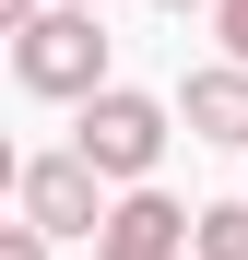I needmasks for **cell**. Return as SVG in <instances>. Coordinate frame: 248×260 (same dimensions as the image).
<instances>
[{"mask_svg":"<svg viewBox=\"0 0 248 260\" xmlns=\"http://www.w3.org/2000/svg\"><path fill=\"white\" fill-rule=\"evenodd\" d=\"M48 248H59V237L36 225V213H24V225H0V260H48Z\"/></svg>","mask_w":248,"mask_h":260,"instance_id":"52a82bcc","label":"cell"},{"mask_svg":"<svg viewBox=\"0 0 248 260\" xmlns=\"http://www.w3.org/2000/svg\"><path fill=\"white\" fill-rule=\"evenodd\" d=\"M189 260H248V201H201V237Z\"/></svg>","mask_w":248,"mask_h":260,"instance_id":"8992f818","label":"cell"},{"mask_svg":"<svg viewBox=\"0 0 248 260\" xmlns=\"http://www.w3.org/2000/svg\"><path fill=\"white\" fill-rule=\"evenodd\" d=\"M71 142L95 154L118 189H130V178H154V166H165L178 107H165V95H142V83H95V95H83V118H71Z\"/></svg>","mask_w":248,"mask_h":260,"instance_id":"7a4b0ae2","label":"cell"},{"mask_svg":"<svg viewBox=\"0 0 248 260\" xmlns=\"http://www.w3.org/2000/svg\"><path fill=\"white\" fill-rule=\"evenodd\" d=\"M154 12H213V0H154Z\"/></svg>","mask_w":248,"mask_h":260,"instance_id":"9c48e42d","label":"cell"},{"mask_svg":"<svg viewBox=\"0 0 248 260\" xmlns=\"http://www.w3.org/2000/svg\"><path fill=\"white\" fill-rule=\"evenodd\" d=\"M178 118H189V142H236V154H248V59L189 71V83H178Z\"/></svg>","mask_w":248,"mask_h":260,"instance_id":"5b68a950","label":"cell"},{"mask_svg":"<svg viewBox=\"0 0 248 260\" xmlns=\"http://www.w3.org/2000/svg\"><path fill=\"white\" fill-rule=\"evenodd\" d=\"M213 36H225V59H248V0H213Z\"/></svg>","mask_w":248,"mask_h":260,"instance_id":"ba28073f","label":"cell"},{"mask_svg":"<svg viewBox=\"0 0 248 260\" xmlns=\"http://www.w3.org/2000/svg\"><path fill=\"white\" fill-rule=\"evenodd\" d=\"M189 237H201V213L165 201L154 178H130L107 201V225H95V260H189Z\"/></svg>","mask_w":248,"mask_h":260,"instance_id":"277c9868","label":"cell"},{"mask_svg":"<svg viewBox=\"0 0 248 260\" xmlns=\"http://www.w3.org/2000/svg\"><path fill=\"white\" fill-rule=\"evenodd\" d=\"M12 189H24V213H36L48 237H83V248H95V225H107V189H118V178H107L83 142H59V154H24V166H12Z\"/></svg>","mask_w":248,"mask_h":260,"instance_id":"3957f363","label":"cell"},{"mask_svg":"<svg viewBox=\"0 0 248 260\" xmlns=\"http://www.w3.org/2000/svg\"><path fill=\"white\" fill-rule=\"evenodd\" d=\"M12 83L24 95H59L83 107L107 83V24H95V0H48L36 24H12Z\"/></svg>","mask_w":248,"mask_h":260,"instance_id":"6da1fadb","label":"cell"}]
</instances>
